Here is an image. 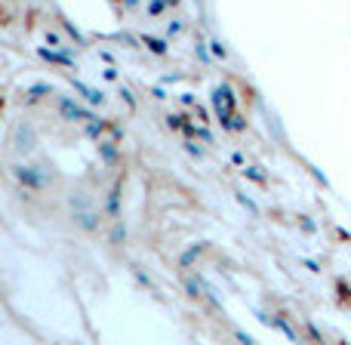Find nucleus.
<instances>
[{"label":"nucleus","mask_w":351,"mask_h":345,"mask_svg":"<svg viewBox=\"0 0 351 345\" xmlns=\"http://www.w3.org/2000/svg\"><path fill=\"white\" fill-rule=\"evenodd\" d=\"M10 145H12V152H16L19 158H31V154L37 152V145H40L34 123H31V121H19L16 127H12V133H10Z\"/></svg>","instance_id":"1"},{"label":"nucleus","mask_w":351,"mask_h":345,"mask_svg":"<svg viewBox=\"0 0 351 345\" xmlns=\"http://www.w3.org/2000/svg\"><path fill=\"white\" fill-rule=\"evenodd\" d=\"M213 108H216L219 123H222L225 130H231V121H234L237 115H234V93H231L228 84H222V86L213 90Z\"/></svg>","instance_id":"2"},{"label":"nucleus","mask_w":351,"mask_h":345,"mask_svg":"<svg viewBox=\"0 0 351 345\" xmlns=\"http://www.w3.org/2000/svg\"><path fill=\"white\" fill-rule=\"evenodd\" d=\"M71 222L77 225L80 231H96L99 228V213L93 206H84V210H71Z\"/></svg>","instance_id":"3"},{"label":"nucleus","mask_w":351,"mask_h":345,"mask_svg":"<svg viewBox=\"0 0 351 345\" xmlns=\"http://www.w3.org/2000/svg\"><path fill=\"white\" fill-rule=\"evenodd\" d=\"M59 108H62V115H65V117H71V121H84V123L96 121V117H93V111L80 108V105H77V102H71V99H68V96L59 102Z\"/></svg>","instance_id":"4"},{"label":"nucleus","mask_w":351,"mask_h":345,"mask_svg":"<svg viewBox=\"0 0 351 345\" xmlns=\"http://www.w3.org/2000/svg\"><path fill=\"white\" fill-rule=\"evenodd\" d=\"M12 176H16L22 185H28V188H40V185H43V176H37L34 167L19 164V167H12Z\"/></svg>","instance_id":"5"},{"label":"nucleus","mask_w":351,"mask_h":345,"mask_svg":"<svg viewBox=\"0 0 351 345\" xmlns=\"http://www.w3.org/2000/svg\"><path fill=\"white\" fill-rule=\"evenodd\" d=\"M71 86H74V90H77L90 105H105V93L96 90V86H86V84H80V80H71Z\"/></svg>","instance_id":"6"},{"label":"nucleus","mask_w":351,"mask_h":345,"mask_svg":"<svg viewBox=\"0 0 351 345\" xmlns=\"http://www.w3.org/2000/svg\"><path fill=\"white\" fill-rule=\"evenodd\" d=\"M37 53H40V59H47V62H56V65H65V68H71L74 65V59H71V56H68V49H62V53H56V49L53 47H40V49H37Z\"/></svg>","instance_id":"7"},{"label":"nucleus","mask_w":351,"mask_h":345,"mask_svg":"<svg viewBox=\"0 0 351 345\" xmlns=\"http://www.w3.org/2000/svg\"><path fill=\"white\" fill-rule=\"evenodd\" d=\"M142 43H145V47L152 49L154 56H167V40H160V37H152V34H145V37H142Z\"/></svg>","instance_id":"8"},{"label":"nucleus","mask_w":351,"mask_h":345,"mask_svg":"<svg viewBox=\"0 0 351 345\" xmlns=\"http://www.w3.org/2000/svg\"><path fill=\"white\" fill-rule=\"evenodd\" d=\"M43 40H47V47H53V49H68L65 37H62L59 31H47V34H43Z\"/></svg>","instance_id":"9"},{"label":"nucleus","mask_w":351,"mask_h":345,"mask_svg":"<svg viewBox=\"0 0 351 345\" xmlns=\"http://www.w3.org/2000/svg\"><path fill=\"white\" fill-rule=\"evenodd\" d=\"M68 204H71V210H84V206H93L90 198H86V191H71Z\"/></svg>","instance_id":"10"},{"label":"nucleus","mask_w":351,"mask_h":345,"mask_svg":"<svg viewBox=\"0 0 351 345\" xmlns=\"http://www.w3.org/2000/svg\"><path fill=\"white\" fill-rule=\"evenodd\" d=\"M43 93H53V86H47V84H37V86H31V90H28V102H37V99L43 96Z\"/></svg>","instance_id":"11"},{"label":"nucleus","mask_w":351,"mask_h":345,"mask_svg":"<svg viewBox=\"0 0 351 345\" xmlns=\"http://www.w3.org/2000/svg\"><path fill=\"white\" fill-rule=\"evenodd\" d=\"M185 115H167V127L170 130H185Z\"/></svg>","instance_id":"12"},{"label":"nucleus","mask_w":351,"mask_h":345,"mask_svg":"<svg viewBox=\"0 0 351 345\" xmlns=\"http://www.w3.org/2000/svg\"><path fill=\"white\" fill-rule=\"evenodd\" d=\"M167 6H170L167 0H148V16H160Z\"/></svg>","instance_id":"13"},{"label":"nucleus","mask_w":351,"mask_h":345,"mask_svg":"<svg viewBox=\"0 0 351 345\" xmlns=\"http://www.w3.org/2000/svg\"><path fill=\"white\" fill-rule=\"evenodd\" d=\"M200 250H204V247H191V250H188V253L182 256V268H188V265H191V262L197 259V253H200Z\"/></svg>","instance_id":"14"},{"label":"nucleus","mask_w":351,"mask_h":345,"mask_svg":"<svg viewBox=\"0 0 351 345\" xmlns=\"http://www.w3.org/2000/svg\"><path fill=\"white\" fill-rule=\"evenodd\" d=\"M210 49H213V56H216V59H225V56H228V49L222 47V40H213Z\"/></svg>","instance_id":"15"},{"label":"nucleus","mask_w":351,"mask_h":345,"mask_svg":"<svg viewBox=\"0 0 351 345\" xmlns=\"http://www.w3.org/2000/svg\"><path fill=\"white\" fill-rule=\"evenodd\" d=\"M237 200H241V204H243V206H247V210H250V213H253V216H259V206H256V204H253V200H250V198H247V194H237Z\"/></svg>","instance_id":"16"},{"label":"nucleus","mask_w":351,"mask_h":345,"mask_svg":"<svg viewBox=\"0 0 351 345\" xmlns=\"http://www.w3.org/2000/svg\"><path fill=\"white\" fill-rule=\"evenodd\" d=\"M123 237H127V228H123V225H114V228H111V241L121 243Z\"/></svg>","instance_id":"17"},{"label":"nucleus","mask_w":351,"mask_h":345,"mask_svg":"<svg viewBox=\"0 0 351 345\" xmlns=\"http://www.w3.org/2000/svg\"><path fill=\"white\" fill-rule=\"evenodd\" d=\"M182 28H185V25H182L179 19H173V22L167 25V34H170V37H176V34H182Z\"/></svg>","instance_id":"18"},{"label":"nucleus","mask_w":351,"mask_h":345,"mask_svg":"<svg viewBox=\"0 0 351 345\" xmlns=\"http://www.w3.org/2000/svg\"><path fill=\"white\" fill-rule=\"evenodd\" d=\"M243 176H250V179H253V182H265V176H262L259 170H256V167H243Z\"/></svg>","instance_id":"19"},{"label":"nucleus","mask_w":351,"mask_h":345,"mask_svg":"<svg viewBox=\"0 0 351 345\" xmlns=\"http://www.w3.org/2000/svg\"><path fill=\"white\" fill-rule=\"evenodd\" d=\"M194 136H197L200 142H206V145L213 142V136H210V130H206V127H197V130H194Z\"/></svg>","instance_id":"20"},{"label":"nucleus","mask_w":351,"mask_h":345,"mask_svg":"<svg viewBox=\"0 0 351 345\" xmlns=\"http://www.w3.org/2000/svg\"><path fill=\"white\" fill-rule=\"evenodd\" d=\"M185 148H188V154H191V158H200V154H204L197 145H194V142H185Z\"/></svg>","instance_id":"21"},{"label":"nucleus","mask_w":351,"mask_h":345,"mask_svg":"<svg viewBox=\"0 0 351 345\" xmlns=\"http://www.w3.org/2000/svg\"><path fill=\"white\" fill-rule=\"evenodd\" d=\"M102 152H105V160H114V148H111L108 142H105V145H102Z\"/></svg>","instance_id":"22"},{"label":"nucleus","mask_w":351,"mask_h":345,"mask_svg":"<svg viewBox=\"0 0 351 345\" xmlns=\"http://www.w3.org/2000/svg\"><path fill=\"white\" fill-rule=\"evenodd\" d=\"M102 74H105V80H117V71H114V68H111V65H108V68H105V71H102Z\"/></svg>","instance_id":"23"},{"label":"nucleus","mask_w":351,"mask_h":345,"mask_svg":"<svg viewBox=\"0 0 351 345\" xmlns=\"http://www.w3.org/2000/svg\"><path fill=\"white\" fill-rule=\"evenodd\" d=\"M182 105H188V108L194 105V96H191V93H182Z\"/></svg>","instance_id":"24"},{"label":"nucleus","mask_w":351,"mask_h":345,"mask_svg":"<svg viewBox=\"0 0 351 345\" xmlns=\"http://www.w3.org/2000/svg\"><path fill=\"white\" fill-rule=\"evenodd\" d=\"M121 3H123V6H136V3H139V0H121Z\"/></svg>","instance_id":"25"},{"label":"nucleus","mask_w":351,"mask_h":345,"mask_svg":"<svg viewBox=\"0 0 351 345\" xmlns=\"http://www.w3.org/2000/svg\"><path fill=\"white\" fill-rule=\"evenodd\" d=\"M167 3H170V6H173V3H179V0H167Z\"/></svg>","instance_id":"26"}]
</instances>
